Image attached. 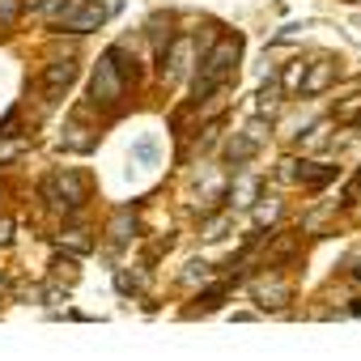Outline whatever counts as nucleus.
I'll use <instances>...</instances> for the list:
<instances>
[{
    "mask_svg": "<svg viewBox=\"0 0 361 361\" xmlns=\"http://www.w3.org/2000/svg\"><path fill=\"white\" fill-rule=\"evenodd\" d=\"M73 77H77V60H51L47 73H43V94H47V102H56V98L73 85Z\"/></svg>",
    "mask_w": 361,
    "mask_h": 361,
    "instance_id": "obj_5",
    "label": "nucleus"
},
{
    "mask_svg": "<svg viewBox=\"0 0 361 361\" xmlns=\"http://www.w3.org/2000/svg\"><path fill=\"white\" fill-rule=\"evenodd\" d=\"M226 293H230V289H226V285H217V289H209V293H200V306H204V310H217Z\"/></svg>",
    "mask_w": 361,
    "mask_h": 361,
    "instance_id": "obj_9",
    "label": "nucleus"
},
{
    "mask_svg": "<svg viewBox=\"0 0 361 361\" xmlns=\"http://www.w3.org/2000/svg\"><path fill=\"white\" fill-rule=\"evenodd\" d=\"M9 230H13V221H9V217H0V247H5V243H9V238H13V234H9Z\"/></svg>",
    "mask_w": 361,
    "mask_h": 361,
    "instance_id": "obj_13",
    "label": "nucleus"
},
{
    "mask_svg": "<svg viewBox=\"0 0 361 361\" xmlns=\"http://www.w3.org/2000/svg\"><path fill=\"white\" fill-rule=\"evenodd\" d=\"M43 200H47L51 209L77 213V209L85 204V178H81L77 170H60V174H51L47 183H43Z\"/></svg>",
    "mask_w": 361,
    "mask_h": 361,
    "instance_id": "obj_3",
    "label": "nucleus"
},
{
    "mask_svg": "<svg viewBox=\"0 0 361 361\" xmlns=\"http://www.w3.org/2000/svg\"><path fill=\"white\" fill-rule=\"evenodd\" d=\"M119 51L123 47H111L94 68V81H90V102L94 106H115L128 90V64H119Z\"/></svg>",
    "mask_w": 361,
    "mask_h": 361,
    "instance_id": "obj_2",
    "label": "nucleus"
},
{
    "mask_svg": "<svg viewBox=\"0 0 361 361\" xmlns=\"http://www.w3.org/2000/svg\"><path fill=\"white\" fill-rule=\"evenodd\" d=\"M302 73H306V64H289V73H285L281 85H285V90H298V85H302Z\"/></svg>",
    "mask_w": 361,
    "mask_h": 361,
    "instance_id": "obj_10",
    "label": "nucleus"
},
{
    "mask_svg": "<svg viewBox=\"0 0 361 361\" xmlns=\"http://www.w3.org/2000/svg\"><path fill=\"white\" fill-rule=\"evenodd\" d=\"M293 178H302L306 188H323V183H331V178H336V166H319V161H310V166L293 170Z\"/></svg>",
    "mask_w": 361,
    "mask_h": 361,
    "instance_id": "obj_7",
    "label": "nucleus"
},
{
    "mask_svg": "<svg viewBox=\"0 0 361 361\" xmlns=\"http://www.w3.org/2000/svg\"><path fill=\"white\" fill-rule=\"evenodd\" d=\"M136 157H140V161H153V157H157V145H153V140H140V145H136Z\"/></svg>",
    "mask_w": 361,
    "mask_h": 361,
    "instance_id": "obj_12",
    "label": "nucleus"
},
{
    "mask_svg": "<svg viewBox=\"0 0 361 361\" xmlns=\"http://www.w3.org/2000/svg\"><path fill=\"white\" fill-rule=\"evenodd\" d=\"M348 196H361V170H357V178H353V188H348Z\"/></svg>",
    "mask_w": 361,
    "mask_h": 361,
    "instance_id": "obj_14",
    "label": "nucleus"
},
{
    "mask_svg": "<svg viewBox=\"0 0 361 361\" xmlns=\"http://www.w3.org/2000/svg\"><path fill=\"white\" fill-rule=\"evenodd\" d=\"M238 51H243V39H238V35H234V39H221V43L209 51V60L200 64V77H196V102H204L213 90H221V85L234 77Z\"/></svg>",
    "mask_w": 361,
    "mask_h": 361,
    "instance_id": "obj_1",
    "label": "nucleus"
},
{
    "mask_svg": "<svg viewBox=\"0 0 361 361\" xmlns=\"http://www.w3.org/2000/svg\"><path fill=\"white\" fill-rule=\"evenodd\" d=\"M106 22L102 5H81V0H68V5L56 13V30H73V35H90Z\"/></svg>",
    "mask_w": 361,
    "mask_h": 361,
    "instance_id": "obj_4",
    "label": "nucleus"
},
{
    "mask_svg": "<svg viewBox=\"0 0 361 361\" xmlns=\"http://www.w3.org/2000/svg\"><path fill=\"white\" fill-rule=\"evenodd\" d=\"M357 115H361V94H348V98L336 106V119H344V123H348V119H357Z\"/></svg>",
    "mask_w": 361,
    "mask_h": 361,
    "instance_id": "obj_8",
    "label": "nucleus"
},
{
    "mask_svg": "<svg viewBox=\"0 0 361 361\" xmlns=\"http://www.w3.org/2000/svg\"><path fill=\"white\" fill-rule=\"evenodd\" d=\"M276 94H281V85H276V81H268V85H264V94H259V106L268 111V106L276 102Z\"/></svg>",
    "mask_w": 361,
    "mask_h": 361,
    "instance_id": "obj_11",
    "label": "nucleus"
},
{
    "mask_svg": "<svg viewBox=\"0 0 361 361\" xmlns=\"http://www.w3.org/2000/svg\"><path fill=\"white\" fill-rule=\"evenodd\" d=\"M327 81H331V64L327 60H319V64H310V73H302V94H319V90H327Z\"/></svg>",
    "mask_w": 361,
    "mask_h": 361,
    "instance_id": "obj_6",
    "label": "nucleus"
}]
</instances>
